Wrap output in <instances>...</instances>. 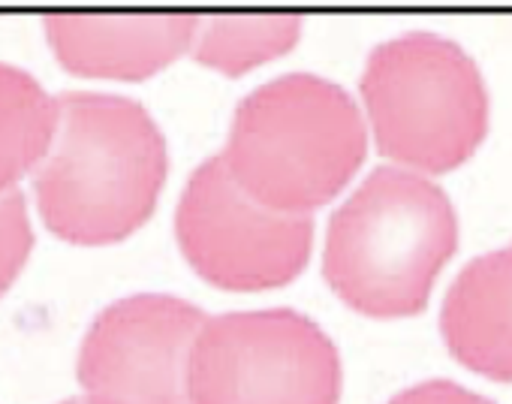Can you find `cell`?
<instances>
[{"label": "cell", "mask_w": 512, "mask_h": 404, "mask_svg": "<svg viewBox=\"0 0 512 404\" xmlns=\"http://www.w3.org/2000/svg\"><path fill=\"white\" fill-rule=\"evenodd\" d=\"M61 404H88L85 398H67V401H61Z\"/></svg>", "instance_id": "5bb4252c"}, {"label": "cell", "mask_w": 512, "mask_h": 404, "mask_svg": "<svg viewBox=\"0 0 512 404\" xmlns=\"http://www.w3.org/2000/svg\"><path fill=\"white\" fill-rule=\"evenodd\" d=\"M175 236L187 263L208 284L250 293L296 281L311 257V215L278 212L250 196L223 157H208L187 181Z\"/></svg>", "instance_id": "8992f818"}, {"label": "cell", "mask_w": 512, "mask_h": 404, "mask_svg": "<svg viewBox=\"0 0 512 404\" xmlns=\"http://www.w3.org/2000/svg\"><path fill=\"white\" fill-rule=\"evenodd\" d=\"M58 130V97L22 67L0 61V196L34 172Z\"/></svg>", "instance_id": "30bf717a"}, {"label": "cell", "mask_w": 512, "mask_h": 404, "mask_svg": "<svg viewBox=\"0 0 512 404\" xmlns=\"http://www.w3.org/2000/svg\"><path fill=\"white\" fill-rule=\"evenodd\" d=\"M455 248L449 196L422 172L380 166L332 215L323 272L353 311L377 320L413 317L425 311Z\"/></svg>", "instance_id": "7a4b0ae2"}, {"label": "cell", "mask_w": 512, "mask_h": 404, "mask_svg": "<svg viewBox=\"0 0 512 404\" xmlns=\"http://www.w3.org/2000/svg\"><path fill=\"white\" fill-rule=\"evenodd\" d=\"M166 181V139L154 118L127 97L67 91L58 130L34 169L46 227L73 245H112L154 212Z\"/></svg>", "instance_id": "6da1fadb"}, {"label": "cell", "mask_w": 512, "mask_h": 404, "mask_svg": "<svg viewBox=\"0 0 512 404\" xmlns=\"http://www.w3.org/2000/svg\"><path fill=\"white\" fill-rule=\"evenodd\" d=\"M365 148L356 100L329 79L293 73L238 103L220 157L250 196L278 212L311 215L347 187Z\"/></svg>", "instance_id": "3957f363"}, {"label": "cell", "mask_w": 512, "mask_h": 404, "mask_svg": "<svg viewBox=\"0 0 512 404\" xmlns=\"http://www.w3.org/2000/svg\"><path fill=\"white\" fill-rule=\"evenodd\" d=\"M46 37L55 58L79 76L148 79L190 52L193 13H52Z\"/></svg>", "instance_id": "ba28073f"}, {"label": "cell", "mask_w": 512, "mask_h": 404, "mask_svg": "<svg viewBox=\"0 0 512 404\" xmlns=\"http://www.w3.org/2000/svg\"><path fill=\"white\" fill-rule=\"evenodd\" d=\"M440 332L461 365L488 380H512V245L461 269L443 299Z\"/></svg>", "instance_id": "9c48e42d"}, {"label": "cell", "mask_w": 512, "mask_h": 404, "mask_svg": "<svg viewBox=\"0 0 512 404\" xmlns=\"http://www.w3.org/2000/svg\"><path fill=\"white\" fill-rule=\"evenodd\" d=\"M31 248H34V230L28 221L25 196L19 190H10L0 196V296L19 278Z\"/></svg>", "instance_id": "7c38bea8"}, {"label": "cell", "mask_w": 512, "mask_h": 404, "mask_svg": "<svg viewBox=\"0 0 512 404\" xmlns=\"http://www.w3.org/2000/svg\"><path fill=\"white\" fill-rule=\"evenodd\" d=\"M302 34V16H199L190 55L226 76L287 55Z\"/></svg>", "instance_id": "8fae6325"}, {"label": "cell", "mask_w": 512, "mask_h": 404, "mask_svg": "<svg viewBox=\"0 0 512 404\" xmlns=\"http://www.w3.org/2000/svg\"><path fill=\"white\" fill-rule=\"evenodd\" d=\"M332 338L290 308L208 317L190 359L193 404H338Z\"/></svg>", "instance_id": "5b68a950"}, {"label": "cell", "mask_w": 512, "mask_h": 404, "mask_svg": "<svg viewBox=\"0 0 512 404\" xmlns=\"http://www.w3.org/2000/svg\"><path fill=\"white\" fill-rule=\"evenodd\" d=\"M389 404H494L452 380H428L398 392Z\"/></svg>", "instance_id": "4fadbf2b"}, {"label": "cell", "mask_w": 512, "mask_h": 404, "mask_svg": "<svg viewBox=\"0 0 512 404\" xmlns=\"http://www.w3.org/2000/svg\"><path fill=\"white\" fill-rule=\"evenodd\" d=\"M205 311L163 293L118 299L91 323L79 350L88 404H193L190 359Z\"/></svg>", "instance_id": "52a82bcc"}, {"label": "cell", "mask_w": 512, "mask_h": 404, "mask_svg": "<svg viewBox=\"0 0 512 404\" xmlns=\"http://www.w3.org/2000/svg\"><path fill=\"white\" fill-rule=\"evenodd\" d=\"M380 154L419 172L461 166L485 139L488 91L473 58L437 34L377 46L362 76Z\"/></svg>", "instance_id": "277c9868"}]
</instances>
